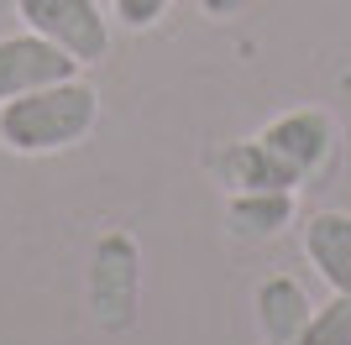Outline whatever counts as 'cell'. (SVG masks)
I'll return each instance as SVG.
<instances>
[{"label":"cell","mask_w":351,"mask_h":345,"mask_svg":"<svg viewBox=\"0 0 351 345\" xmlns=\"http://www.w3.org/2000/svg\"><path fill=\"white\" fill-rule=\"evenodd\" d=\"M100 126V89L84 73L43 84L32 94L0 100V146L11 157H53L69 152Z\"/></svg>","instance_id":"1"},{"label":"cell","mask_w":351,"mask_h":345,"mask_svg":"<svg viewBox=\"0 0 351 345\" xmlns=\"http://www.w3.org/2000/svg\"><path fill=\"white\" fill-rule=\"evenodd\" d=\"M16 16H21L27 31L63 47L79 68H95V63L110 58L116 21L105 16L100 0H16Z\"/></svg>","instance_id":"2"},{"label":"cell","mask_w":351,"mask_h":345,"mask_svg":"<svg viewBox=\"0 0 351 345\" xmlns=\"http://www.w3.org/2000/svg\"><path fill=\"white\" fill-rule=\"evenodd\" d=\"M142 303V251L126 230H105L89 251V309L100 330H132Z\"/></svg>","instance_id":"3"},{"label":"cell","mask_w":351,"mask_h":345,"mask_svg":"<svg viewBox=\"0 0 351 345\" xmlns=\"http://www.w3.org/2000/svg\"><path fill=\"white\" fill-rule=\"evenodd\" d=\"M257 136H263V146L299 178V188H304L309 178H320V172L330 168V157H336V120L325 110H289V115H278V120H267Z\"/></svg>","instance_id":"4"},{"label":"cell","mask_w":351,"mask_h":345,"mask_svg":"<svg viewBox=\"0 0 351 345\" xmlns=\"http://www.w3.org/2000/svg\"><path fill=\"white\" fill-rule=\"evenodd\" d=\"M73 73H84V68H79L63 47H53L47 37H37V31L21 27V31H11V37H0V100L32 94V89L73 79Z\"/></svg>","instance_id":"5"},{"label":"cell","mask_w":351,"mask_h":345,"mask_svg":"<svg viewBox=\"0 0 351 345\" xmlns=\"http://www.w3.org/2000/svg\"><path fill=\"white\" fill-rule=\"evenodd\" d=\"M252 309H257V330H263L267 345H293L299 335H304L309 314H315V303H309L304 283L289 272H273L257 283V293H252Z\"/></svg>","instance_id":"6"},{"label":"cell","mask_w":351,"mask_h":345,"mask_svg":"<svg viewBox=\"0 0 351 345\" xmlns=\"http://www.w3.org/2000/svg\"><path fill=\"white\" fill-rule=\"evenodd\" d=\"M304 257L325 277L330 293H351V215L346 209H315L304 220Z\"/></svg>","instance_id":"7"},{"label":"cell","mask_w":351,"mask_h":345,"mask_svg":"<svg viewBox=\"0 0 351 345\" xmlns=\"http://www.w3.org/2000/svg\"><path fill=\"white\" fill-rule=\"evenodd\" d=\"M215 178L231 188V194H241V188H289V194H299V178L263 146V136L220 146L215 152Z\"/></svg>","instance_id":"8"},{"label":"cell","mask_w":351,"mask_h":345,"mask_svg":"<svg viewBox=\"0 0 351 345\" xmlns=\"http://www.w3.org/2000/svg\"><path fill=\"white\" fill-rule=\"evenodd\" d=\"M226 220H231L236 235L247 241H267V235H283L293 225V194L289 188H241L226 204Z\"/></svg>","instance_id":"9"},{"label":"cell","mask_w":351,"mask_h":345,"mask_svg":"<svg viewBox=\"0 0 351 345\" xmlns=\"http://www.w3.org/2000/svg\"><path fill=\"white\" fill-rule=\"evenodd\" d=\"M293 345H351V293H330Z\"/></svg>","instance_id":"10"},{"label":"cell","mask_w":351,"mask_h":345,"mask_svg":"<svg viewBox=\"0 0 351 345\" xmlns=\"http://www.w3.org/2000/svg\"><path fill=\"white\" fill-rule=\"evenodd\" d=\"M168 5L173 0H110V21L126 31H152L168 16Z\"/></svg>","instance_id":"11"},{"label":"cell","mask_w":351,"mask_h":345,"mask_svg":"<svg viewBox=\"0 0 351 345\" xmlns=\"http://www.w3.org/2000/svg\"><path fill=\"white\" fill-rule=\"evenodd\" d=\"M241 5H247V0H205L210 16H231V11H241Z\"/></svg>","instance_id":"12"}]
</instances>
